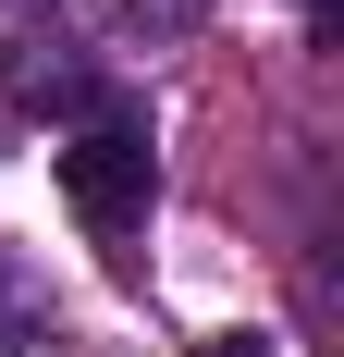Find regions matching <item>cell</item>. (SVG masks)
<instances>
[{
  "instance_id": "1",
  "label": "cell",
  "mask_w": 344,
  "mask_h": 357,
  "mask_svg": "<svg viewBox=\"0 0 344 357\" xmlns=\"http://www.w3.org/2000/svg\"><path fill=\"white\" fill-rule=\"evenodd\" d=\"M49 173H62V197H74L86 234H136L148 197H160V123H148V99L111 86L74 136H49Z\"/></svg>"
},
{
  "instance_id": "2",
  "label": "cell",
  "mask_w": 344,
  "mask_h": 357,
  "mask_svg": "<svg viewBox=\"0 0 344 357\" xmlns=\"http://www.w3.org/2000/svg\"><path fill=\"white\" fill-rule=\"evenodd\" d=\"M111 86H123V74H111L74 25H25L13 50H0V99L25 111V123H49V136H74V123L111 99Z\"/></svg>"
},
{
  "instance_id": "3",
  "label": "cell",
  "mask_w": 344,
  "mask_h": 357,
  "mask_svg": "<svg viewBox=\"0 0 344 357\" xmlns=\"http://www.w3.org/2000/svg\"><path fill=\"white\" fill-rule=\"evenodd\" d=\"M49 333V284H25V259H0V357H25Z\"/></svg>"
},
{
  "instance_id": "4",
  "label": "cell",
  "mask_w": 344,
  "mask_h": 357,
  "mask_svg": "<svg viewBox=\"0 0 344 357\" xmlns=\"http://www.w3.org/2000/svg\"><path fill=\"white\" fill-rule=\"evenodd\" d=\"M209 357H271V333H221V345H209Z\"/></svg>"
},
{
  "instance_id": "5",
  "label": "cell",
  "mask_w": 344,
  "mask_h": 357,
  "mask_svg": "<svg viewBox=\"0 0 344 357\" xmlns=\"http://www.w3.org/2000/svg\"><path fill=\"white\" fill-rule=\"evenodd\" d=\"M49 13H62V25H99V0H49ZM49 13H37V25H49Z\"/></svg>"
},
{
  "instance_id": "6",
  "label": "cell",
  "mask_w": 344,
  "mask_h": 357,
  "mask_svg": "<svg viewBox=\"0 0 344 357\" xmlns=\"http://www.w3.org/2000/svg\"><path fill=\"white\" fill-rule=\"evenodd\" d=\"M295 13H308V25H320V37H332V13H344V0H295Z\"/></svg>"
}]
</instances>
